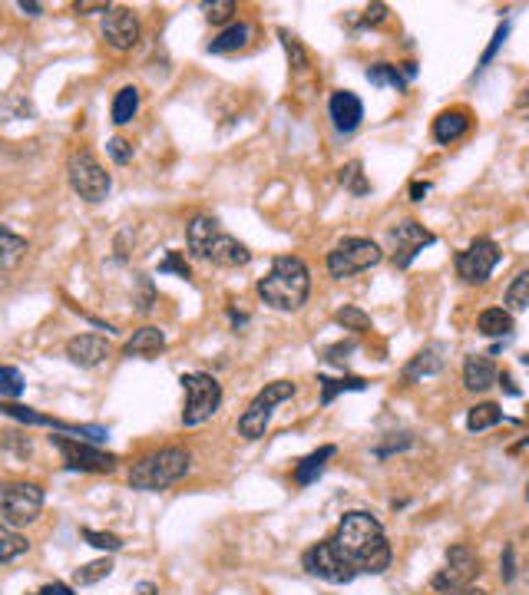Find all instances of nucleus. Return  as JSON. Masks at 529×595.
Instances as JSON below:
<instances>
[{
    "mask_svg": "<svg viewBox=\"0 0 529 595\" xmlns=\"http://www.w3.org/2000/svg\"><path fill=\"white\" fill-rule=\"evenodd\" d=\"M334 546L354 566V572H364V576H381L391 566V543H387V533L381 526V519L354 510L344 513L338 523V533H334Z\"/></svg>",
    "mask_w": 529,
    "mask_h": 595,
    "instance_id": "obj_1",
    "label": "nucleus"
},
{
    "mask_svg": "<svg viewBox=\"0 0 529 595\" xmlns=\"http://www.w3.org/2000/svg\"><path fill=\"white\" fill-rule=\"evenodd\" d=\"M258 298L272 311L295 315L311 298V272L298 255H278L265 278H258Z\"/></svg>",
    "mask_w": 529,
    "mask_h": 595,
    "instance_id": "obj_2",
    "label": "nucleus"
},
{
    "mask_svg": "<svg viewBox=\"0 0 529 595\" xmlns=\"http://www.w3.org/2000/svg\"><path fill=\"white\" fill-rule=\"evenodd\" d=\"M186 242H189L192 255L205 258V262H212L219 268H245L252 262V252H248L239 238H232L225 232L219 219H212V215H196V219L189 222Z\"/></svg>",
    "mask_w": 529,
    "mask_h": 595,
    "instance_id": "obj_3",
    "label": "nucleus"
},
{
    "mask_svg": "<svg viewBox=\"0 0 529 595\" xmlns=\"http://www.w3.org/2000/svg\"><path fill=\"white\" fill-rule=\"evenodd\" d=\"M189 470H192V453L189 450L163 447L156 453H146V457L129 470V486H133V490L156 493V490H166V486H172V483H179Z\"/></svg>",
    "mask_w": 529,
    "mask_h": 595,
    "instance_id": "obj_4",
    "label": "nucleus"
},
{
    "mask_svg": "<svg viewBox=\"0 0 529 595\" xmlns=\"http://www.w3.org/2000/svg\"><path fill=\"white\" fill-rule=\"evenodd\" d=\"M384 262V248L371 242V238H341L338 245L328 252V272L331 278H354V275H361V272H371V268H377Z\"/></svg>",
    "mask_w": 529,
    "mask_h": 595,
    "instance_id": "obj_5",
    "label": "nucleus"
},
{
    "mask_svg": "<svg viewBox=\"0 0 529 595\" xmlns=\"http://www.w3.org/2000/svg\"><path fill=\"white\" fill-rule=\"evenodd\" d=\"M67 179H70V189L77 192L83 202H93V205L103 202L113 189L110 172L100 166V159H96L90 149H73L67 159Z\"/></svg>",
    "mask_w": 529,
    "mask_h": 595,
    "instance_id": "obj_6",
    "label": "nucleus"
},
{
    "mask_svg": "<svg viewBox=\"0 0 529 595\" xmlns=\"http://www.w3.org/2000/svg\"><path fill=\"white\" fill-rule=\"evenodd\" d=\"M43 513V486L27 480L0 483V523L7 526H30Z\"/></svg>",
    "mask_w": 529,
    "mask_h": 595,
    "instance_id": "obj_7",
    "label": "nucleus"
},
{
    "mask_svg": "<svg viewBox=\"0 0 529 595\" xmlns=\"http://www.w3.org/2000/svg\"><path fill=\"white\" fill-rule=\"evenodd\" d=\"M295 397V384L291 381H272L265 384L262 391L252 397V404L245 407V414L239 417V434L245 440H262L268 424H272V414L278 404H285V400Z\"/></svg>",
    "mask_w": 529,
    "mask_h": 595,
    "instance_id": "obj_8",
    "label": "nucleus"
},
{
    "mask_svg": "<svg viewBox=\"0 0 529 595\" xmlns=\"http://www.w3.org/2000/svg\"><path fill=\"white\" fill-rule=\"evenodd\" d=\"M182 391H186V407H182V424L199 427L212 420L222 407V384L212 374H186L182 377Z\"/></svg>",
    "mask_w": 529,
    "mask_h": 595,
    "instance_id": "obj_9",
    "label": "nucleus"
},
{
    "mask_svg": "<svg viewBox=\"0 0 529 595\" xmlns=\"http://www.w3.org/2000/svg\"><path fill=\"white\" fill-rule=\"evenodd\" d=\"M500 258L503 252L493 238H473V242L453 258V268H457V278L463 285H487L493 268L500 265Z\"/></svg>",
    "mask_w": 529,
    "mask_h": 595,
    "instance_id": "obj_10",
    "label": "nucleus"
},
{
    "mask_svg": "<svg viewBox=\"0 0 529 595\" xmlns=\"http://www.w3.org/2000/svg\"><path fill=\"white\" fill-rule=\"evenodd\" d=\"M301 569L321 582H331V586H348V582H354V576H358L351 562L338 553L334 539H325V543H315L311 549H305Z\"/></svg>",
    "mask_w": 529,
    "mask_h": 595,
    "instance_id": "obj_11",
    "label": "nucleus"
},
{
    "mask_svg": "<svg viewBox=\"0 0 529 595\" xmlns=\"http://www.w3.org/2000/svg\"><path fill=\"white\" fill-rule=\"evenodd\" d=\"M483 562L477 556V549H470L467 543H457L447 549V569H440L434 579H430V589L447 595V592H457V589H467L473 579L480 576Z\"/></svg>",
    "mask_w": 529,
    "mask_h": 595,
    "instance_id": "obj_12",
    "label": "nucleus"
},
{
    "mask_svg": "<svg viewBox=\"0 0 529 595\" xmlns=\"http://www.w3.org/2000/svg\"><path fill=\"white\" fill-rule=\"evenodd\" d=\"M53 447L60 450L67 470H80V473H113L116 470V453L100 450L96 443H86L77 437H50Z\"/></svg>",
    "mask_w": 529,
    "mask_h": 595,
    "instance_id": "obj_13",
    "label": "nucleus"
},
{
    "mask_svg": "<svg viewBox=\"0 0 529 595\" xmlns=\"http://www.w3.org/2000/svg\"><path fill=\"white\" fill-rule=\"evenodd\" d=\"M387 242H391V258L397 268H410L414 265V258L424 252V248L437 245V235L424 229L417 219H404L391 225V232H387Z\"/></svg>",
    "mask_w": 529,
    "mask_h": 595,
    "instance_id": "obj_14",
    "label": "nucleus"
},
{
    "mask_svg": "<svg viewBox=\"0 0 529 595\" xmlns=\"http://www.w3.org/2000/svg\"><path fill=\"white\" fill-rule=\"evenodd\" d=\"M139 34H143V30H139V17L129 7H110L103 14V40L110 43L113 50L120 53L133 50L139 43Z\"/></svg>",
    "mask_w": 529,
    "mask_h": 595,
    "instance_id": "obj_15",
    "label": "nucleus"
},
{
    "mask_svg": "<svg viewBox=\"0 0 529 595\" xmlns=\"http://www.w3.org/2000/svg\"><path fill=\"white\" fill-rule=\"evenodd\" d=\"M328 116L338 133H354L364 119V103L354 90H334L328 100Z\"/></svg>",
    "mask_w": 529,
    "mask_h": 595,
    "instance_id": "obj_16",
    "label": "nucleus"
},
{
    "mask_svg": "<svg viewBox=\"0 0 529 595\" xmlns=\"http://www.w3.org/2000/svg\"><path fill=\"white\" fill-rule=\"evenodd\" d=\"M447 367V344H424L414 357L407 361L404 367V381L407 384H414V381H424V377H437L440 371Z\"/></svg>",
    "mask_w": 529,
    "mask_h": 595,
    "instance_id": "obj_17",
    "label": "nucleus"
},
{
    "mask_svg": "<svg viewBox=\"0 0 529 595\" xmlns=\"http://www.w3.org/2000/svg\"><path fill=\"white\" fill-rule=\"evenodd\" d=\"M110 354V341L100 338V334H77V338L67 341V357L77 367H100Z\"/></svg>",
    "mask_w": 529,
    "mask_h": 595,
    "instance_id": "obj_18",
    "label": "nucleus"
},
{
    "mask_svg": "<svg viewBox=\"0 0 529 595\" xmlns=\"http://www.w3.org/2000/svg\"><path fill=\"white\" fill-rule=\"evenodd\" d=\"M496 377H500V371H496L490 354H467L463 357V387H467V391H473V394L490 391V387L496 384Z\"/></svg>",
    "mask_w": 529,
    "mask_h": 595,
    "instance_id": "obj_19",
    "label": "nucleus"
},
{
    "mask_svg": "<svg viewBox=\"0 0 529 595\" xmlns=\"http://www.w3.org/2000/svg\"><path fill=\"white\" fill-rule=\"evenodd\" d=\"M470 133V113L467 110H444V113H437L434 119V139L440 146H450V143H457V139H463Z\"/></svg>",
    "mask_w": 529,
    "mask_h": 595,
    "instance_id": "obj_20",
    "label": "nucleus"
},
{
    "mask_svg": "<svg viewBox=\"0 0 529 595\" xmlns=\"http://www.w3.org/2000/svg\"><path fill=\"white\" fill-rule=\"evenodd\" d=\"M166 351V334L153 328V324H146V328L133 331V338L123 344V354L126 357H156Z\"/></svg>",
    "mask_w": 529,
    "mask_h": 595,
    "instance_id": "obj_21",
    "label": "nucleus"
},
{
    "mask_svg": "<svg viewBox=\"0 0 529 595\" xmlns=\"http://www.w3.org/2000/svg\"><path fill=\"white\" fill-rule=\"evenodd\" d=\"M30 252V242L24 235L10 232L7 225H0V275L14 272V268L24 262V255Z\"/></svg>",
    "mask_w": 529,
    "mask_h": 595,
    "instance_id": "obj_22",
    "label": "nucleus"
},
{
    "mask_svg": "<svg viewBox=\"0 0 529 595\" xmlns=\"http://www.w3.org/2000/svg\"><path fill=\"white\" fill-rule=\"evenodd\" d=\"M334 453H338V447H331V443H328V447H318L315 453H308V457L295 467V483L298 486H311V483H315L318 476L325 473L328 460L334 457Z\"/></svg>",
    "mask_w": 529,
    "mask_h": 595,
    "instance_id": "obj_23",
    "label": "nucleus"
},
{
    "mask_svg": "<svg viewBox=\"0 0 529 595\" xmlns=\"http://www.w3.org/2000/svg\"><path fill=\"white\" fill-rule=\"evenodd\" d=\"M477 331L483 334V338H510V334H513V315H510L506 308H487V311H480Z\"/></svg>",
    "mask_w": 529,
    "mask_h": 595,
    "instance_id": "obj_24",
    "label": "nucleus"
},
{
    "mask_svg": "<svg viewBox=\"0 0 529 595\" xmlns=\"http://www.w3.org/2000/svg\"><path fill=\"white\" fill-rule=\"evenodd\" d=\"M364 77H367V83H371V86H394L397 93L407 90V83H410L404 67H394V63H371Z\"/></svg>",
    "mask_w": 529,
    "mask_h": 595,
    "instance_id": "obj_25",
    "label": "nucleus"
},
{
    "mask_svg": "<svg viewBox=\"0 0 529 595\" xmlns=\"http://www.w3.org/2000/svg\"><path fill=\"white\" fill-rule=\"evenodd\" d=\"M318 384H321V407L334 404V397H338V394L367 391L364 377H318Z\"/></svg>",
    "mask_w": 529,
    "mask_h": 595,
    "instance_id": "obj_26",
    "label": "nucleus"
},
{
    "mask_svg": "<svg viewBox=\"0 0 529 595\" xmlns=\"http://www.w3.org/2000/svg\"><path fill=\"white\" fill-rule=\"evenodd\" d=\"M248 40H252V27H248V24H229L219 37L209 43V53H235V50H242Z\"/></svg>",
    "mask_w": 529,
    "mask_h": 595,
    "instance_id": "obj_27",
    "label": "nucleus"
},
{
    "mask_svg": "<svg viewBox=\"0 0 529 595\" xmlns=\"http://www.w3.org/2000/svg\"><path fill=\"white\" fill-rule=\"evenodd\" d=\"M110 113H113L116 126L133 123V116L139 113V90H136V86H123V90L113 96V110Z\"/></svg>",
    "mask_w": 529,
    "mask_h": 595,
    "instance_id": "obj_28",
    "label": "nucleus"
},
{
    "mask_svg": "<svg viewBox=\"0 0 529 595\" xmlns=\"http://www.w3.org/2000/svg\"><path fill=\"white\" fill-rule=\"evenodd\" d=\"M503 420V407L500 404H477V407H470V414H467V430L470 434H480V430H490L496 427Z\"/></svg>",
    "mask_w": 529,
    "mask_h": 595,
    "instance_id": "obj_29",
    "label": "nucleus"
},
{
    "mask_svg": "<svg viewBox=\"0 0 529 595\" xmlns=\"http://www.w3.org/2000/svg\"><path fill=\"white\" fill-rule=\"evenodd\" d=\"M503 308L510 311V315L529 308V268H523V272L510 281V288H506V298H503Z\"/></svg>",
    "mask_w": 529,
    "mask_h": 595,
    "instance_id": "obj_30",
    "label": "nucleus"
},
{
    "mask_svg": "<svg viewBox=\"0 0 529 595\" xmlns=\"http://www.w3.org/2000/svg\"><path fill=\"white\" fill-rule=\"evenodd\" d=\"M30 549L27 536H20L14 526L0 523V562H14Z\"/></svg>",
    "mask_w": 529,
    "mask_h": 595,
    "instance_id": "obj_31",
    "label": "nucleus"
},
{
    "mask_svg": "<svg viewBox=\"0 0 529 595\" xmlns=\"http://www.w3.org/2000/svg\"><path fill=\"white\" fill-rule=\"evenodd\" d=\"M338 179H341V186L348 189L351 196H358V199L371 192V182L364 179V166H361L358 159H351L348 166H341V176H338Z\"/></svg>",
    "mask_w": 529,
    "mask_h": 595,
    "instance_id": "obj_32",
    "label": "nucleus"
},
{
    "mask_svg": "<svg viewBox=\"0 0 529 595\" xmlns=\"http://www.w3.org/2000/svg\"><path fill=\"white\" fill-rule=\"evenodd\" d=\"M113 572V562L110 559H96V562H86L77 572H73V586H96L100 579H106Z\"/></svg>",
    "mask_w": 529,
    "mask_h": 595,
    "instance_id": "obj_33",
    "label": "nucleus"
},
{
    "mask_svg": "<svg viewBox=\"0 0 529 595\" xmlns=\"http://www.w3.org/2000/svg\"><path fill=\"white\" fill-rule=\"evenodd\" d=\"M334 324H341L344 331H371V315L367 311H361L358 305H344L334 311Z\"/></svg>",
    "mask_w": 529,
    "mask_h": 595,
    "instance_id": "obj_34",
    "label": "nucleus"
},
{
    "mask_svg": "<svg viewBox=\"0 0 529 595\" xmlns=\"http://www.w3.org/2000/svg\"><path fill=\"white\" fill-rule=\"evenodd\" d=\"M24 394V374L17 367H0V400H14Z\"/></svg>",
    "mask_w": 529,
    "mask_h": 595,
    "instance_id": "obj_35",
    "label": "nucleus"
},
{
    "mask_svg": "<svg viewBox=\"0 0 529 595\" xmlns=\"http://www.w3.org/2000/svg\"><path fill=\"white\" fill-rule=\"evenodd\" d=\"M278 37H282V47H285V53H288L291 67H295V70H305V67H308V53H305V47H301V40L291 37L288 30H278Z\"/></svg>",
    "mask_w": 529,
    "mask_h": 595,
    "instance_id": "obj_36",
    "label": "nucleus"
},
{
    "mask_svg": "<svg viewBox=\"0 0 529 595\" xmlns=\"http://www.w3.org/2000/svg\"><path fill=\"white\" fill-rule=\"evenodd\" d=\"M202 10L209 17V24H229L235 14V0H205Z\"/></svg>",
    "mask_w": 529,
    "mask_h": 595,
    "instance_id": "obj_37",
    "label": "nucleus"
},
{
    "mask_svg": "<svg viewBox=\"0 0 529 595\" xmlns=\"http://www.w3.org/2000/svg\"><path fill=\"white\" fill-rule=\"evenodd\" d=\"M83 539H86L90 546H96V549H106V553H116V549L123 546L120 536H113V533H96V529H83Z\"/></svg>",
    "mask_w": 529,
    "mask_h": 595,
    "instance_id": "obj_38",
    "label": "nucleus"
},
{
    "mask_svg": "<svg viewBox=\"0 0 529 595\" xmlns=\"http://www.w3.org/2000/svg\"><path fill=\"white\" fill-rule=\"evenodd\" d=\"M506 37H510V24H500L496 27V34H493V40H490V47H487V53H483V60H480V67H477V73L480 70H487L490 63H493V57L500 53V47L506 43Z\"/></svg>",
    "mask_w": 529,
    "mask_h": 595,
    "instance_id": "obj_39",
    "label": "nucleus"
},
{
    "mask_svg": "<svg viewBox=\"0 0 529 595\" xmlns=\"http://www.w3.org/2000/svg\"><path fill=\"white\" fill-rule=\"evenodd\" d=\"M106 149H110V156H113V162H120V166H126V162H133V143L129 139H123V136H113L110 143H106Z\"/></svg>",
    "mask_w": 529,
    "mask_h": 595,
    "instance_id": "obj_40",
    "label": "nucleus"
},
{
    "mask_svg": "<svg viewBox=\"0 0 529 595\" xmlns=\"http://www.w3.org/2000/svg\"><path fill=\"white\" fill-rule=\"evenodd\" d=\"M159 272H172V275H179V278H192V272H189V262L182 258L179 252H169L163 262H159Z\"/></svg>",
    "mask_w": 529,
    "mask_h": 595,
    "instance_id": "obj_41",
    "label": "nucleus"
},
{
    "mask_svg": "<svg viewBox=\"0 0 529 595\" xmlns=\"http://www.w3.org/2000/svg\"><path fill=\"white\" fill-rule=\"evenodd\" d=\"M500 579H503V582H513V579H516V549H513V546H503V556H500Z\"/></svg>",
    "mask_w": 529,
    "mask_h": 595,
    "instance_id": "obj_42",
    "label": "nucleus"
},
{
    "mask_svg": "<svg viewBox=\"0 0 529 595\" xmlns=\"http://www.w3.org/2000/svg\"><path fill=\"white\" fill-rule=\"evenodd\" d=\"M384 20H387V4H371L364 10L361 27H377V24H384Z\"/></svg>",
    "mask_w": 529,
    "mask_h": 595,
    "instance_id": "obj_43",
    "label": "nucleus"
},
{
    "mask_svg": "<svg viewBox=\"0 0 529 595\" xmlns=\"http://www.w3.org/2000/svg\"><path fill=\"white\" fill-rule=\"evenodd\" d=\"M354 351V341H341V344H331V348L325 351V361H331V364H341L344 357H348Z\"/></svg>",
    "mask_w": 529,
    "mask_h": 595,
    "instance_id": "obj_44",
    "label": "nucleus"
},
{
    "mask_svg": "<svg viewBox=\"0 0 529 595\" xmlns=\"http://www.w3.org/2000/svg\"><path fill=\"white\" fill-rule=\"evenodd\" d=\"M34 595H73V589L63 586V582H50V586H43V589L34 592Z\"/></svg>",
    "mask_w": 529,
    "mask_h": 595,
    "instance_id": "obj_45",
    "label": "nucleus"
},
{
    "mask_svg": "<svg viewBox=\"0 0 529 595\" xmlns=\"http://www.w3.org/2000/svg\"><path fill=\"white\" fill-rule=\"evenodd\" d=\"M427 192H430V182H414V186H410V199H414V202H424Z\"/></svg>",
    "mask_w": 529,
    "mask_h": 595,
    "instance_id": "obj_46",
    "label": "nucleus"
},
{
    "mask_svg": "<svg viewBox=\"0 0 529 595\" xmlns=\"http://www.w3.org/2000/svg\"><path fill=\"white\" fill-rule=\"evenodd\" d=\"M110 7H113V4H73V10H77V14H93V10H100V14H106Z\"/></svg>",
    "mask_w": 529,
    "mask_h": 595,
    "instance_id": "obj_47",
    "label": "nucleus"
},
{
    "mask_svg": "<svg viewBox=\"0 0 529 595\" xmlns=\"http://www.w3.org/2000/svg\"><path fill=\"white\" fill-rule=\"evenodd\" d=\"M496 381H500V387H506V394H510V397H520V387L513 384V377H510V374H500V377H496Z\"/></svg>",
    "mask_w": 529,
    "mask_h": 595,
    "instance_id": "obj_48",
    "label": "nucleus"
},
{
    "mask_svg": "<svg viewBox=\"0 0 529 595\" xmlns=\"http://www.w3.org/2000/svg\"><path fill=\"white\" fill-rule=\"evenodd\" d=\"M404 447H410V434H404V440L394 443V450H404ZM387 450L391 447H377V457H387Z\"/></svg>",
    "mask_w": 529,
    "mask_h": 595,
    "instance_id": "obj_49",
    "label": "nucleus"
},
{
    "mask_svg": "<svg viewBox=\"0 0 529 595\" xmlns=\"http://www.w3.org/2000/svg\"><path fill=\"white\" fill-rule=\"evenodd\" d=\"M156 582H139V586L133 589V595H156Z\"/></svg>",
    "mask_w": 529,
    "mask_h": 595,
    "instance_id": "obj_50",
    "label": "nucleus"
},
{
    "mask_svg": "<svg viewBox=\"0 0 529 595\" xmlns=\"http://www.w3.org/2000/svg\"><path fill=\"white\" fill-rule=\"evenodd\" d=\"M20 10H24V14H30V17H40V4H27V0H20Z\"/></svg>",
    "mask_w": 529,
    "mask_h": 595,
    "instance_id": "obj_51",
    "label": "nucleus"
},
{
    "mask_svg": "<svg viewBox=\"0 0 529 595\" xmlns=\"http://www.w3.org/2000/svg\"><path fill=\"white\" fill-rule=\"evenodd\" d=\"M447 595H487V592L477 589V586H467V589H457V592H447Z\"/></svg>",
    "mask_w": 529,
    "mask_h": 595,
    "instance_id": "obj_52",
    "label": "nucleus"
},
{
    "mask_svg": "<svg viewBox=\"0 0 529 595\" xmlns=\"http://www.w3.org/2000/svg\"><path fill=\"white\" fill-rule=\"evenodd\" d=\"M529 447V440H523V443H516V447H513V453H520V450H526Z\"/></svg>",
    "mask_w": 529,
    "mask_h": 595,
    "instance_id": "obj_53",
    "label": "nucleus"
},
{
    "mask_svg": "<svg viewBox=\"0 0 529 595\" xmlns=\"http://www.w3.org/2000/svg\"><path fill=\"white\" fill-rule=\"evenodd\" d=\"M520 361H523V367H526V371H529V354H523Z\"/></svg>",
    "mask_w": 529,
    "mask_h": 595,
    "instance_id": "obj_54",
    "label": "nucleus"
},
{
    "mask_svg": "<svg viewBox=\"0 0 529 595\" xmlns=\"http://www.w3.org/2000/svg\"><path fill=\"white\" fill-rule=\"evenodd\" d=\"M523 103H529V90H526V96H523Z\"/></svg>",
    "mask_w": 529,
    "mask_h": 595,
    "instance_id": "obj_55",
    "label": "nucleus"
},
{
    "mask_svg": "<svg viewBox=\"0 0 529 595\" xmlns=\"http://www.w3.org/2000/svg\"><path fill=\"white\" fill-rule=\"evenodd\" d=\"M526 500H529V486H526Z\"/></svg>",
    "mask_w": 529,
    "mask_h": 595,
    "instance_id": "obj_56",
    "label": "nucleus"
}]
</instances>
